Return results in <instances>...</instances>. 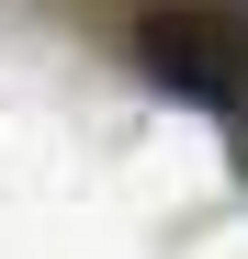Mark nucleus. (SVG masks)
Returning a JSON list of instances; mask_svg holds the SVG:
<instances>
[{
	"mask_svg": "<svg viewBox=\"0 0 248 259\" xmlns=\"http://www.w3.org/2000/svg\"><path fill=\"white\" fill-rule=\"evenodd\" d=\"M136 57H147L158 91L215 102V113H248V23L237 12H147L136 23Z\"/></svg>",
	"mask_w": 248,
	"mask_h": 259,
	"instance_id": "obj_1",
	"label": "nucleus"
}]
</instances>
